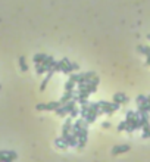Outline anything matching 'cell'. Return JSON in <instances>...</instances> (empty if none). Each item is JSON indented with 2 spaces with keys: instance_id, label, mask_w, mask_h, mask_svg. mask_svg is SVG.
<instances>
[{
  "instance_id": "5b68a950",
  "label": "cell",
  "mask_w": 150,
  "mask_h": 162,
  "mask_svg": "<svg viewBox=\"0 0 150 162\" xmlns=\"http://www.w3.org/2000/svg\"><path fill=\"white\" fill-rule=\"evenodd\" d=\"M128 100H130L128 96L124 95V93H116V95H113V102L119 103V105H127Z\"/></svg>"
},
{
  "instance_id": "4316f807",
  "label": "cell",
  "mask_w": 150,
  "mask_h": 162,
  "mask_svg": "<svg viewBox=\"0 0 150 162\" xmlns=\"http://www.w3.org/2000/svg\"><path fill=\"white\" fill-rule=\"evenodd\" d=\"M147 103H150V96H147Z\"/></svg>"
},
{
  "instance_id": "6da1fadb",
  "label": "cell",
  "mask_w": 150,
  "mask_h": 162,
  "mask_svg": "<svg viewBox=\"0 0 150 162\" xmlns=\"http://www.w3.org/2000/svg\"><path fill=\"white\" fill-rule=\"evenodd\" d=\"M62 103L61 102H49V103H38L37 106H35V109L37 111H53L55 112L56 109L61 106Z\"/></svg>"
},
{
  "instance_id": "83f0119b",
  "label": "cell",
  "mask_w": 150,
  "mask_h": 162,
  "mask_svg": "<svg viewBox=\"0 0 150 162\" xmlns=\"http://www.w3.org/2000/svg\"><path fill=\"white\" fill-rule=\"evenodd\" d=\"M147 38H149V40H150V34H149V35H147Z\"/></svg>"
},
{
  "instance_id": "ac0fdd59",
  "label": "cell",
  "mask_w": 150,
  "mask_h": 162,
  "mask_svg": "<svg viewBox=\"0 0 150 162\" xmlns=\"http://www.w3.org/2000/svg\"><path fill=\"white\" fill-rule=\"evenodd\" d=\"M19 67H21V71H28V65H27V61H25V56H21L19 58Z\"/></svg>"
},
{
  "instance_id": "3957f363",
  "label": "cell",
  "mask_w": 150,
  "mask_h": 162,
  "mask_svg": "<svg viewBox=\"0 0 150 162\" xmlns=\"http://www.w3.org/2000/svg\"><path fill=\"white\" fill-rule=\"evenodd\" d=\"M18 158V155L15 153L14 150H2L0 152V161L3 162H12Z\"/></svg>"
},
{
  "instance_id": "30bf717a",
  "label": "cell",
  "mask_w": 150,
  "mask_h": 162,
  "mask_svg": "<svg viewBox=\"0 0 150 162\" xmlns=\"http://www.w3.org/2000/svg\"><path fill=\"white\" fill-rule=\"evenodd\" d=\"M72 99H74V90H66V91H65V95L62 96L59 102L63 105V103H66V102L72 100Z\"/></svg>"
},
{
  "instance_id": "8fae6325",
  "label": "cell",
  "mask_w": 150,
  "mask_h": 162,
  "mask_svg": "<svg viewBox=\"0 0 150 162\" xmlns=\"http://www.w3.org/2000/svg\"><path fill=\"white\" fill-rule=\"evenodd\" d=\"M55 144H56V148L62 149V150H63V149H66V148L69 146L68 142H66V139H65L63 136H62V137H59V139H56V140H55Z\"/></svg>"
},
{
  "instance_id": "cb8c5ba5",
  "label": "cell",
  "mask_w": 150,
  "mask_h": 162,
  "mask_svg": "<svg viewBox=\"0 0 150 162\" xmlns=\"http://www.w3.org/2000/svg\"><path fill=\"white\" fill-rule=\"evenodd\" d=\"M102 127H103V128H109V127H110V122H109V121L102 122Z\"/></svg>"
},
{
  "instance_id": "e0dca14e",
  "label": "cell",
  "mask_w": 150,
  "mask_h": 162,
  "mask_svg": "<svg viewBox=\"0 0 150 162\" xmlns=\"http://www.w3.org/2000/svg\"><path fill=\"white\" fill-rule=\"evenodd\" d=\"M137 50L140 52V53L143 55H150V46H143V44H138V47H137Z\"/></svg>"
},
{
  "instance_id": "d4e9b609",
  "label": "cell",
  "mask_w": 150,
  "mask_h": 162,
  "mask_svg": "<svg viewBox=\"0 0 150 162\" xmlns=\"http://www.w3.org/2000/svg\"><path fill=\"white\" fill-rule=\"evenodd\" d=\"M72 68H74V71H78V69H80V65H78V63H74V62H72Z\"/></svg>"
},
{
  "instance_id": "9a60e30c",
  "label": "cell",
  "mask_w": 150,
  "mask_h": 162,
  "mask_svg": "<svg viewBox=\"0 0 150 162\" xmlns=\"http://www.w3.org/2000/svg\"><path fill=\"white\" fill-rule=\"evenodd\" d=\"M47 58V55H44V53H37L33 58V61H34V63H43V61Z\"/></svg>"
},
{
  "instance_id": "f1b7e54d",
  "label": "cell",
  "mask_w": 150,
  "mask_h": 162,
  "mask_svg": "<svg viewBox=\"0 0 150 162\" xmlns=\"http://www.w3.org/2000/svg\"><path fill=\"white\" fill-rule=\"evenodd\" d=\"M0 88H2V86H0Z\"/></svg>"
},
{
  "instance_id": "5bb4252c",
  "label": "cell",
  "mask_w": 150,
  "mask_h": 162,
  "mask_svg": "<svg viewBox=\"0 0 150 162\" xmlns=\"http://www.w3.org/2000/svg\"><path fill=\"white\" fill-rule=\"evenodd\" d=\"M72 71H74V68H72V62H69V61L65 62L63 67H62V72H63V74H71Z\"/></svg>"
},
{
  "instance_id": "7a4b0ae2",
  "label": "cell",
  "mask_w": 150,
  "mask_h": 162,
  "mask_svg": "<svg viewBox=\"0 0 150 162\" xmlns=\"http://www.w3.org/2000/svg\"><path fill=\"white\" fill-rule=\"evenodd\" d=\"M78 149H82L85 144H87V139H89V128H81L80 133H78Z\"/></svg>"
},
{
  "instance_id": "484cf974",
  "label": "cell",
  "mask_w": 150,
  "mask_h": 162,
  "mask_svg": "<svg viewBox=\"0 0 150 162\" xmlns=\"http://www.w3.org/2000/svg\"><path fill=\"white\" fill-rule=\"evenodd\" d=\"M146 111H147V112H150V103H146Z\"/></svg>"
},
{
  "instance_id": "7c38bea8",
  "label": "cell",
  "mask_w": 150,
  "mask_h": 162,
  "mask_svg": "<svg viewBox=\"0 0 150 162\" xmlns=\"http://www.w3.org/2000/svg\"><path fill=\"white\" fill-rule=\"evenodd\" d=\"M65 62H68V58H63V59H61L59 62H55V65H53V68H52V71H53V72H62V67H63Z\"/></svg>"
},
{
  "instance_id": "52a82bcc",
  "label": "cell",
  "mask_w": 150,
  "mask_h": 162,
  "mask_svg": "<svg viewBox=\"0 0 150 162\" xmlns=\"http://www.w3.org/2000/svg\"><path fill=\"white\" fill-rule=\"evenodd\" d=\"M65 139H66V142H68V144L71 146V148H77L78 146V137L75 134H72V133H69L68 136H63Z\"/></svg>"
},
{
  "instance_id": "9c48e42d",
  "label": "cell",
  "mask_w": 150,
  "mask_h": 162,
  "mask_svg": "<svg viewBox=\"0 0 150 162\" xmlns=\"http://www.w3.org/2000/svg\"><path fill=\"white\" fill-rule=\"evenodd\" d=\"M43 65L46 68V71H52V68L55 65V58H53V56H47V58L43 61Z\"/></svg>"
},
{
  "instance_id": "277c9868",
  "label": "cell",
  "mask_w": 150,
  "mask_h": 162,
  "mask_svg": "<svg viewBox=\"0 0 150 162\" xmlns=\"http://www.w3.org/2000/svg\"><path fill=\"white\" fill-rule=\"evenodd\" d=\"M131 149L130 144H119V146H115V148L112 149V155L116 156V155H121V153H125V152H128Z\"/></svg>"
},
{
  "instance_id": "ba28073f",
  "label": "cell",
  "mask_w": 150,
  "mask_h": 162,
  "mask_svg": "<svg viewBox=\"0 0 150 162\" xmlns=\"http://www.w3.org/2000/svg\"><path fill=\"white\" fill-rule=\"evenodd\" d=\"M72 118L69 116L68 119L65 121V124H63V128H62V136H68L71 131H72V121H71Z\"/></svg>"
},
{
  "instance_id": "4fadbf2b",
  "label": "cell",
  "mask_w": 150,
  "mask_h": 162,
  "mask_svg": "<svg viewBox=\"0 0 150 162\" xmlns=\"http://www.w3.org/2000/svg\"><path fill=\"white\" fill-rule=\"evenodd\" d=\"M53 71H47V75H46V78L43 80V83H41V86H40V90L41 91H44L46 90V87H47V84H49V81H50V78L53 77Z\"/></svg>"
},
{
  "instance_id": "603a6c76",
  "label": "cell",
  "mask_w": 150,
  "mask_h": 162,
  "mask_svg": "<svg viewBox=\"0 0 150 162\" xmlns=\"http://www.w3.org/2000/svg\"><path fill=\"white\" fill-rule=\"evenodd\" d=\"M127 125H128L127 121H122L119 125H118V131H125V130H127Z\"/></svg>"
},
{
  "instance_id": "2e32d148",
  "label": "cell",
  "mask_w": 150,
  "mask_h": 162,
  "mask_svg": "<svg viewBox=\"0 0 150 162\" xmlns=\"http://www.w3.org/2000/svg\"><path fill=\"white\" fill-rule=\"evenodd\" d=\"M136 103H137V106H138V105H146V103H147V96L138 95L136 97Z\"/></svg>"
},
{
  "instance_id": "7402d4cb",
  "label": "cell",
  "mask_w": 150,
  "mask_h": 162,
  "mask_svg": "<svg viewBox=\"0 0 150 162\" xmlns=\"http://www.w3.org/2000/svg\"><path fill=\"white\" fill-rule=\"evenodd\" d=\"M78 115H80V109L77 108V106H75V108L72 109L71 112H69V116H71V118H77Z\"/></svg>"
},
{
  "instance_id": "ffe728a7",
  "label": "cell",
  "mask_w": 150,
  "mask_h": 162,
  "mask_svg": "<svg viewBox=\"0 0 150 162\" xmlns=\"http://www.w3.org/2000/svg\"><path fill=\"white\" fill-rule=\"evenodd\" d=\"M75 84H77V83H75L74 80H71V78H69V80L65 83V90H74Z\"/></svg>"
},
{
  "instance_id": "44dd1931",
  "label": "cell",
  "mask_w": 150,
  "mask_h": 162,
  "mask_svg": "<svg viewBox=\"0 0 150 162\" xmlns=\"http://www.w3.org/2000/svg\"><path fill=\"white\" fill-rule=\"evenodd\" d=\"M82 75H84L85 81H90L93 77H96V72H94V71H89V72H82Z\"/></svg>"
},
{
  "instance_id": "d6986e66",
  "label": "cell",
  "mask_w": 150,
  "mask_h": 162,
  "mask_svg": "<svg viewBox=\"0 0 150 162\" xmlns=\"http://www.w3.org/2000/svg\"><path fill=\"white\" fill-rule=\"evenodd\" d=\"M35 72L38 75H43L44 72H47V71H46V68H44L43 63H35Z\"/></svg>"
},
{
  "instance_id": "8992f818",
  "label": "cell",
  "mask_w": 150,
  "mask_h": 162,
  "mask_svg": "<svg viewBox=\"0 0 150 162\" xmlns=\"http://www.w3.org/2000/svg\"><path fill=\"white\" fill-rule=\"evenodd\" d=\"M97 111H94V109H91L89 106V111H87V115H85V121L89 122V124H93V122L97 119Z\"/></svg>"
}]
</instances>
